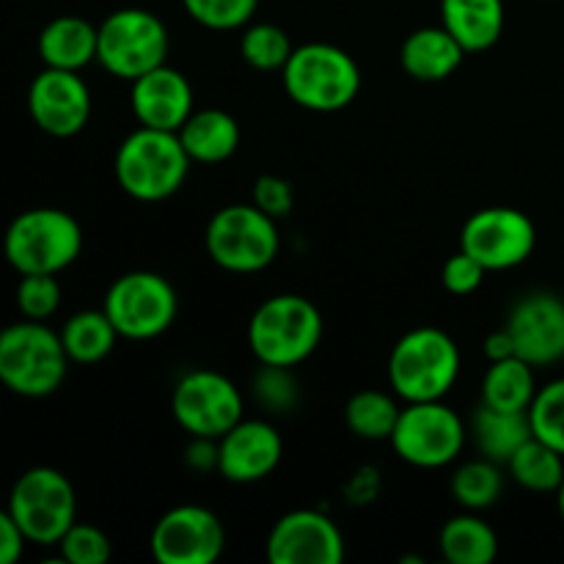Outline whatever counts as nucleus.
I'll use <instances>...</instances> for the list:
<instances>
[{
    "instance_id": "1",
    "label": "nucleus",
    "mask_w": 564,
    "mask_h": 564,
    "mask_svg": "<svg viewBox=\"0 0 564 564\" xmlns=\"http://www.w3.org/2000/svg\"><path fill=\"white\" fill-rule=\"evenodd\" d=\"M191 163L176 132L138 127L116 149L113 171L127 196L154 204L180 193Z\"/></svg>"
},
{
    "instance_id": "2",
    "label": "nucleus",
    "mask_w": 564,
    "mask_h": 564,
    "mask_svg": "<svg viewBox=\"0 0 564 564\" xmlns=\"http://www.w3.org/2000/svg\"><path fill=\"white\" fill-rule=\"evenodd\" d=\"M460 378V347L446 330L422 325L402 336L389 356V383L405 402L444 400Z\"/></svg>"
},
{
    "instance_id": "3",
    "label": "nucleus",
    "mask_w": 564,
    "mask_h": 564,
    "mask_svg": "<svg viewBox=\"0 0 564 564\" xmlns=\"http://www.w3.org/2000/svg\"><path fill=\"white\" fill-rule=\"evenodd\" d=\"M323 341V314L308 297L273 295L257 306L248 323V347L259 364L297 367Z\"/></svg>"
},
{
    "instance_id": "4",
    "label": "nucleus",
    "mask_w": 564,
    "mask_h": 564,
    "mask_svg": "<svg viewBox=\"0 0 564 564\" xmlns=\"http://www.w3.org/2000/svg\"><path fill=\"white\" fill-rule=\"evenodd\" d=\"M69 356L61 334L36 319L0 330V383L17 397L42 400L55 394L66 380Z\"/></svg>"
},
{
    "instance_id": "5",
    "label": "nucleus",
    "mask_w": 564,
    "mask_h": 564,
    "mask_svg": "<svg viewBox=\"0 0 564 564\" xmlns=\"http://www.w3.org/2000/svg\"><path fill=\"white\" fill-rule=\"evenodd\" d=\"M281 75L292 102L314 113L345 110L361 91L356 58L328 42H308L292 50Z\"/></svg>"
},
{
    "instance_id": "6",
    "label": "nucleus",
    "mask_w": 564,
    "mask_h": 564,
    "mask_svg": "<svg viewBox=\"0 0 564 564\" xmlns=\"http://www.w3.org/2000/svg\"><path fill=\"white\" fill-rule=\"evenodd\" d=\"M83 251V229L69 213L55 207L25 209L3 237L6 262L20 275L53 273L69 268Z\"/></svg>"
},
{
    "instance_id": "7",
    "label": "nucleus",
    "mask_w": 564,
    "mask_h": 564,
    "mask_svg": "<svg viewBox=\"0 0 564 564\" xmlns=\"http://www.w3.org/2000/svg\"><path fill=\"white\" fill-rule=\"evenodd\" d=\"M209 259L229 273H259L279 257L281 237L275 218L257 204H229L209 218L204 235Z\"/></svg>"
},
{
    "instance_id": "8",
    "label": "nucleus",
    "mask_w": 564,
    "mask_h": 564,
    "mask_svg": "<svg viewBox=\"0 0 564 564\" xmlns=\"http://www.w3.org/2000/svg\"><path fill=\"white\" fill-rule=\"evenodd\" d=\"M171 36L165 22L147 9H119L97 28V61L121 80H135L165 64Z\"/></svg>"
},
{
    "instance_id": "9",
    "label": "nucleus",
    "mask_w": 564,
    "mask_h": 564,
    "mask_svg": "<svg viewBox=\"0 0 564 564\" xmlns=\"http://www.w3.org/2000/svg\"><path fill=\"white\" fill-rule=\"evenodd\" d=\"M102 312L108 314L121 339L149 341L163 336L174 325L180 297L165 275L152 270H132L108 286Z\"/></svg>"
},
{
    "instance_id": "10",
    "label": "nucleus",
    "mask_w": 564,
    "mask_h": 564,
    "mask_svg": "<svg viewBox=\"0 0 564 564\" xmlns=\"http://www.w3.org/2000/svg\"><path fill=\"white\" fill-rule=\"evenodd\" d=\"M9 512L28 543L58 545L75 523V488L58 468L36 466L22 474L11 488Z\"/></svg>"
},
{
    "instance_id": "11",
    "label": "nucleus",
    "mask_w": 564,
    "mask_h": 564,
    "mask_svg": "<svg viewBox=\"0 0 564 564\" xmlns=\"http://www.w3.org/2000/svg\"><path fill=\"white\" fill-rule=\"evenodd\" d=\"M466 435L463 419L444 400H433L408 402L389 441L408 466L444 468L460 457Z\"/></svg>"
},
{
    "instance_id": "12",
    "label": "nucleus",
    "mask_w": 564,
    "mask_h": 564,
    "mask_svg": "<svg viewBox=\"0 0 564 564\" xmlns=\"http://www.w3.org/2000/svg\"><path fill=\"white\" fill-rule=\"evenodd\" d=\"M242 394L226 375L193 369L171 394V413L187 435L220 438L242 419Z\"/></svg>"
},
{
    "instance_id": "13",
    "label": "nucleus",
    "mask_w": 564,
    "mask_h": 564,
    "mask_svg": "<svg viewBox=\"0 0 564 564\" xmlns=\"http://www.w3.org/2000/svg\"><path fill=\"white\" fill-rule=\"evenodd\" d=\"M538 246L532 218L516 207H488L463 224L460 251L477 259L485 270H512L527 262Z\"/></svg>"
},
{
    "instance_id": "14",
    "label": "nucleus",
    "mask_w": 564,
    "mask_h": 564,
    "mask_svg": "<svg viewBox=\"0 0 564 564\" xmlns=\"http://www.w3.org/2000/svg\"><path fill=\"white\" fill-rule=\"evenodd\" d=\"M226 532L213 510L180 505L165 512L152 529L149 549L160 564H213L224 554Z\"/></svg>"
},
{
    "instance_id": "15",
    "label": "nucleus",
    "mask_w": 564,
    "mask_h": 564,
    "mask_svg": "<svg viewBox=\"0 0 564 564\" xmlns=\"http://www.w3.org/2000/svg\"><path fill=\"white\" fill-rule=\"evenodd\" d=\"M33 124L53 138H72L91 119V91L77 72L44 66L28 88Z\"/></svg>"
},
{
    "instance_id": "16",
    "label": "nucleus",
    "mask_w": 564,
    "mask_h": 564,
    "mask_svg": "<svg viewBox=\"0 0 564 564\" xmlns=\"http://www.w3.org/2000/svg\"><path fill=\"white\" fill-rule=\"evenodd\" d=\"M268 560L273 564H339L345 538L325 512L292 510L268 534Z\"/></svg>"
},
{
    "instance_id": "17",
    "label": "nucleus",
    "mask_w": 564,
    "mask_h": 564,
    "mask_svg": "<svg viewBox=\"0 0 564 564\" xmlns=\"http://www.w3.org/2000/svg\"><path fill=\"white\" fill-rule=\"evenodd\" d=\"M505 328L516 341V356L534 369L564 361V297L529 292L516 303Z\"/></svg>"
},
{
    "instance_id": "18",
    "label": "nucleus",
    "mask_w": 564,
    "mask_h": 564,
    "mask_svg": "<svg viewBox=\"0 0 564 564\" xmlns=\"http://www.w3.org/2000/svg\"><path fill=\"white\" fill-rule=\"evenodd\" d=\"M284 457V441L270 422L240 419L218 438V474L226 482L253 485L279 468Z\"/></svg>"
},
{
    "instance_id": "19",
    "label": "nucleus",
    "mask_w": 564,
    "mask_h": 564,
    "mask_svg": "<svg viewBox=\"0 0 564 564\" xmlns=\"http://www.w3.org/2000/svg\"><path fill=\"white\" fill-rule=\"evenodd\" d=\"M130 105L141 127L180 132L193 113V86L180 69L163 64L132 80Z\"/></svg>"
},
{
    "instance_id": "20",
    "label": "nucleus",
    "mask_w": 564,
    "mask_h": 564,
    "mask_svg": "<svg viewBox=\"0 0 564 564\" xmlns=\"http://www.w3.org/2000/svg\"><path fill=\"white\" fill-rule=\"evenodd\" d=\"M466 50L444 25H427L413 31L402 42V69L422 83H441L460 69Z\"/></svg>"
},
{
    "instance_id": "21",
    "label": "nucleus",
    "mask_w": 564,
    "mask_h": 564,
    "mask_svg": "<svg viewBox=\"0 0 564 564\" xmlns=\"http://www.w3.org/2000/svg\"><path fill=\"white\" fill-rule=\"evenodd\" d=\"M505 0H441V25L466 53H485L505 33Z\"/></svg>"
},
{
    "instance_id": "22",
    "label": "nucleus",
    "mask_w": 564,
    "mask_h": 564,
    "mask_svg": "<svg viewBox=\"0 0 564 564\" xmlns=\"http://www.w3.org/2000/svg\"><path fill=\"white\" fill-rule=\"evenodd\" d=\"M176 135L193 163H226L240 149V124L220 108L193 110Z\"/></svg>"
},
{
    "instance_id": "23",
    "label": "nucleus",
    "mask_w": 564,
    "mask_h": 564,
    "mask_svg": "<svg viewBox=\"0 0 564 564\" xmlns=\"http://www.w3.org/2000/svg\"><path fill=\"white\" fill-rule=\"evenodd\" d=\"M39 55L44 66L80 72L97 61V28L75 14L55 17L39 33Z\"/></svg>"
},
{
    "instance_id": "24",
    "label": "nucleus",
    "mask_w": 564,
    "mask_h": 564,
    "mask_svg": "<svg viewBox=\"0 0 564 564\" xmlns=\"http://www.w3.org/2000/svg\"><path fill=\"white\" fill-rule=\"evenodd\" d=\"M471 433L482 457L499 463V466H507L510 457L534 435L529 413L496 411L490 405H479V411L474 413Z\"/></svg>"
},
{
    "instance_id": "25",
    "label": "nucleus",
    "mask_w": 564,
    "mask_h": 564,
    "mask_svg": "<svg viewBox=\"0 0 564 564\" xmlns=\"http://www.w3.org/2000/svg\"><path fill=\"white\" fill-rule=\"evenodd\" d=\"M534 397H538L534 367L523 358H501V361L490 364L488 372H485L482 405L496 408V411L529 413Z\"/></svg>"
},
{
    "instance_id": "26",
    "label": "nucleus",
    "mask_w": 564,
    "mask_h": 564,
    "mask_svg": "<svg viewBox=\"0 0 564 564\" xmlns=\"http://www.w3.org/2000/svg\"><path fill=\"white\" fill-rule=\"evenodd\" d=\"M441 554L452 564H490L499 556V538L494 527L474 512L449 518L438 534Z\"/></svg>"
},
{
    "instance_id": "27",
    "label": "nucleus",
    "mask_w": 564,
    "mask_h": 564,
    "mask_svg": "<svg viewBox=\"0 0 564 564\" xmlns=\"http://www.w3.org/2000/svg\"><path fill=\"white\" fill-rule=\"evenodd\" d=\"M119 330L108 319L102 308H88V312L72 314L61 328V341L69 356V361L91 367V364L105 361L113 352L119 341Z\"/></svg>"
},
{
    "instance_id": "28",
    "label": "nucleus",
    "mask_w": 564,
    "mask_h": 564,
    "mask_svg": "<svg viewBox=\"0 0 564 564\" xmlns=\"http://www.w3.org/2000/svg\"><path fill=\"white\" fill-rule=\"evenodd\" d=\"M507 471L532 494H556L564 482V455L540 438H529L507 463Z\"/></svg>"
},
{
    "instance_id": "29",
    "label": "nucleus",
    "mask_w": 564,
    "mask_h": 564,
    "mask_svg": "<svg viewBox=\"0 0 564 564\" xmlns=\"http://www.w3.org/2000/svg\"><path fill=\"white\" fill-rule=\"evenodd\" d=\"M402 408L386 391L364 389L352 394L345 405V424L361 441H389L397 427Z\"/></svg>"
},
{
    "instance_id": "30",
    "label": "nucleus",
    "mask_w": 564,
    "mask_h": 564,
    "mask_svg": "<svg viewBox=\"0 0 564 564\" xmlns=\"http://www.w3.org/2000/svg\"><path fill=\"white\" fill-rule=\"evenodd\" d=\"M452 499L468 512H479L494 507L505 494V474H501L499 463L479 457V460H468L452 474Z\"/></svg>"
},
{
    "instance_id": "31",
    "label": "nucleus",
    "mask_w": 564,
    "mask_h": 564,
    "mask_svg": "<svg viewBox=\"0 0 564 564\" xmlns=\"http://www.w3.org/2000/svg\"><path fill=\"white\" fill-rule=\"evenodd\" d=\"M292 42L284 28L273 22H253L240 36V55L259 72H281L292 55Z\"/></svg>"
},
{
    "instance_id": "32",
    "label": "nucleus",
    "mask_w": 564,
    "mask_h": 564,
    "mask_svg": "<svg viewBox=\"0 0 564 564\" xmlns=\"http://www.w3.org/2000/svg\"><path fill=\"white\" fill-rule=\"evenodd\" d=\"M529 424L534 438L545 441L564 455V378L538 389V397L529 408Z\"/></svg>"
},
{
    "instance_id": "33",
    "label": "nucleus",
    "mask_w": 564,
    "mask_h": 564,
    "mask_svg": "<svg viewBox=\"0 0 564 564\" xmlns=\"http://www.w3.org/2000/svg\"><path fill=\"white\" fill-rule=\"evenodd\" d=\"M187 17L209 31H237L257 14L259 0H182Z\"/></svg>"
},
{
    "instance_id": "34",
    "label": "nucleus",
    "mask_w": 564,
    "mask_h": 564,
    "mask_svg": "<svg viewBox=\"0 0 564 564\" xmlns=\"http://www.w3.org/2000/svg\"><path fill=\"white\" fill-rule=\"evenodd\" d=\"M61 306V284L53 273H28L17 284V308L25 319H44L53 317Z\"/></svg>"
},
{
    "instance_id": "35",
    "label": "nucleus",
    "mask_w": 564,
    "mask_h": 564,
    "mask_svg": "<svg viewBox=\"0 0 564 564\" xmlns=\"http://www.w3.org/2000/svg\"><path fill=\"white\" fill-rule=\"evenodd\" d=\"M253 394L270 413H286L297 405V380L292 367H270L262 364L253 375Z\"/></svg>"
},
{
    "instance_id": "36",
    "label": "nucleus",
    "mask_w": 564,
    "mask_h": 564,
    "mask_svg": "<svg viewBox=\"0 0 564 564\" xmlns=\"http://www.w3.org/2000/svg\"><path fill=\"white\" fill-rule=\"evenodd\" d=\"M61 556L69 564H105L113 554L110 538L91 523H72L58 543Z\"/></svg>"
},
{
    "instance_id": "37",
    "label": "nucleus",
    "mask_w": 564,
    "mask_h": 564,
    "mask_svg": "<svg viewBox=\"0 0 564 564\" xmlns=\"http://www.w3.org/2000/svg\"><path fill=\"white\" fill-rule=\"evenodd\" d=\"M253 204L262 209L270 218L281 220L292 213L295 207V191H292L290 180L279 174H262L253 182Z\"/></svg>"
},
{
    "instance_id": "38",
    "label": "nucleus",
    "mask_w": 564,
    "mask_h": 564,
    "mask_svg": "<svg viewBox=\"0 0 564 564\" xmlns=\"http://www.w3.org/2000/svg\"><path fill=\"white\" fill-rule=\"evenodd\" d=\"M485 273L488 270L477 259L468 257L466 251H457L455 257L446 259L444 270H441V281H444L446 292H452V295H471L482 286Z\"/></svg>"
},
{
    "instance_id": "39",
    "label": "nucleus",
    "mask_w": 564,
    "mask_h": 564,
    "mask_svg": "<svg viewBox=\"0 0 564 564\" xmlns=\"http://www.w3.org/2000/svg\"><path fill=\"white\" fill-rule=\"evenodd\" d=\"M187 468L198 474L218 471V438H202V435H191V444L185 449Z\"/></svg>"
},
{
    "instance_id": "40",
    "label": "nucleus",
    "mask_w": 564,
    "mask_h": 564,
    "mask_svg": "<svg viewBox=\"0 0 564 564\" xmlns=\"http://www.w3.org/2000/svg\"><path fill=\"white\" fill-rule=\"evenodd\" d=\"M25 534L9 510H0V564H14L25 549Z\"/></svg>"
},
{
    "instance_id": "41",
    "label": "nucleus",
    "mask_w": 564,
    "mask_h": 564,
    "mask_svg": "<svg viewBox=\"0 0 564 564\" xmlns=\"http://www.w3.org/2000/svg\"><path fill=\"white\" fill-rule=\"evenodd\" d=\"M378 471H375V468H361V471L350 479V485H347V496H350L352 501H358V505H367V501H372L375 496H378Z\"/></svg>"
},
{
    "instance_id": "42",
    "label": "nucleus",
    "mask_w": 564,
    "mask_h": 564,
    "mask_svg": "<svg viewBox=\"0 0 564 564\" xmlns=\"http://www.w3.org/2000/svg\"><path fill=\"white\" fill-rule=\"evenodd\" d=\"M485 356H488L490 364L516 356V341H512L510 330L499 328L494 334H488V339H485Z\"/></svg>"
},
{
    "instance_id": "43",
    "label": "nucleus",
    "mask_w": 564,
    "mask_h": 564,
    "mask_svg": "<svg viewBox=\"0 0 564 564\" xmlns=\"http://www.w3.org/2000/svg\"><path fill=\"white\" fill-rule=\"evenodd\" d=\"M556 510H560V516L564 521V482L560 485V490H556Z\"/></svg>"
}]
</instances>
